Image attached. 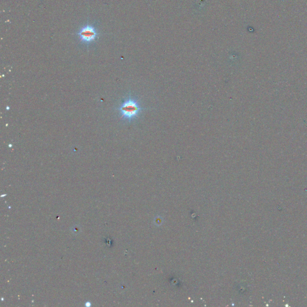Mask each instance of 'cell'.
I'll return each mask as SVG.
<instances>
[{
    "mask_svg": "<svg viewBox=\"0 0 307 307\" xmlns=\"http://www.w3.org/2000/svg\"><path fill=\"white\" fill-rule=\"evenodd\" d=\"M145 109L139 99L131 94L126 96L116 108L120 118L128 123L137 120Z\"/></svg>",
    "mask_w": 307,
    "mask_h": 307,
    "instance_id": "6da1fadb",
    "label": "cell"
},
{
    "mask_svg": "<svg viewBox=\"0 0 307 307\" xmlns=\"http://www.w3.org/2000/svg\"><path fill=\"white\" fill-rule=\"evenodd\" d=\"M76 35L79 44L88 48L97 43L101 33L96 22L88 20L78 29Z\"/></svg>",
    "mask_w": 307,
    "mask_h": 307,
    "instance_id": "7a4b0ae2",
    "label": "cell"
}]
</instances>
